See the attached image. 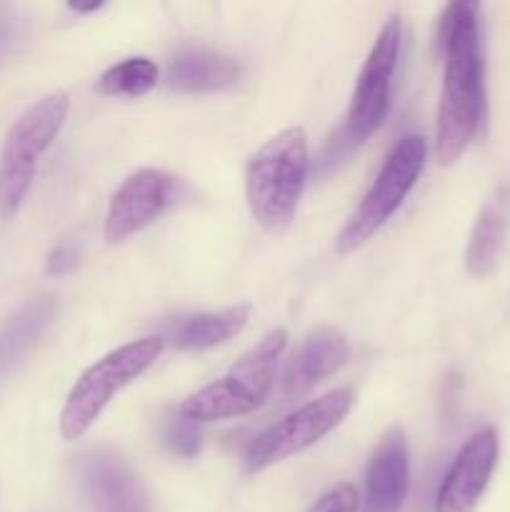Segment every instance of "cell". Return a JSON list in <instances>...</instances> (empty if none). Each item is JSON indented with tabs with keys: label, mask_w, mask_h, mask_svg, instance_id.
I'll use <instances>...</instances> for the list:
<instances>
[{
	"label": "cell",
	"mask_w": 510,
	"mask_h": 512,
	"mask_svg": "<svg viewBox=\"0 0 510 512\" xmlns=\"http://www.w3.org/2000/svg\"><path fill=\"white\" fill-rule=\"evenodd\" d=\"M443 90L438 105L435 153L443 165L455 163L478 135L485 113V65L478 3H450L440 18Z\"/></svg>",
	"instance_id": "cell-1"
},
{
	"label": "cell",
	"mask_w": 510,
	"mask_h": 512,
	"mask_svg": "<svg viewBox=\"0 0 510 512\" xmlns=\"http://www.w3.org/2000/svg\"><path fill=\"white\" fill-rule=\"evenodd\" d=\"M310 155L303 128H285L250 158L245 170V198L260 228L278 233L295 218Z\"/></svg>",
	"instance_id": "cell-2"
},
{
	"label": "cell",
	"mask_w": 510,
	"mask_h": 512,
	"mask_svg": "<svg viewBox=\"0 0 510 512\" xmlns=\"http://www.w3.org/2000/svg\"><path fill=\"white\" fill-rule=\"evenodd\" d=\"M285 345H288V333L283 328L265 333L248 353L235 360L223 378L188 395L180 403L178 413L198 425L255 413L273 390Z\"/></svg>",
	"instance_id": "cell-3"
},
{
	"label": "cell",
	"mask_w": 510,
	"mask_h": 512,
	"mask_svg": "<svg viewBox=\"0 0 510 512\" xmlns=\"http://www.w3.org/2000/svg\"><path fill=\"white\" fill-rule=\"evenodd\" d=\"M165 348V340L160 335L155 338H140L113 353L95 360L68 393V400L60 413V435L65 440H78L88 433L100 418L110 400L128 388L133 380H138L155 360L160 358Z\"/></svg>",
	"instance_id": "cell-4"
},
{
	"label": "cell",
	"mask_w": 510,
	"mask_h": 512,
	"mask_svg": "<svg viewBox=\"0 0 510 512\" xmlns=\"http://www.w3.org/2000/svg\"><path fill=\"white\" fill-rule=\"evenodd\" d=\"M70 98L63 90L35 100L13 123L0 150V215L18 213L33 185L38 158L53 145L68 118Z\"/></svg>",
	"instance_id": "cell-5"
},
{
	"label": "cell",
	"mask_w": 510,
	"mask_h": 512,
	"mask_svg": "<svg viewBox=\"0 0 510 512\" xmlns=\"http://www.w3.org/2000/svg\"><path fill=\"white\" fill-rule=\"evenodd\" d=\"M425 158H428V145L418 135H405L393 150H390L388 160L380 168L378 178L370 185L365 198L350 215L345 228L340 230L338 240V253L348 255L358 250L360 245L368 243L380 228L390 220V215L400 208L405 195L413 190L418 183L420 170H423Z\"/></svg>",
	"instance_id": "cell-6"
},
{
	"label": "cell",
	"mask_w": 510,
	"mask_h": 512,
	"mask_svg": "<svg viewBox=\"0 0 510 512\" xmlns=\"http://www.w3.org/2000/svg\"><path fill=\"white\" fill-rule=\"evenodd\" d=\"M398 58L400 20L398 15H393L383 25V30L375 38L373 48H370L368 58H365L363 70L358 75V83H355L353 98H350L345 125L333 140V155H330V160L358 148L360 143H365L380 128V123H383L390 108V85H393Z\"/></svg>",
	"instance_id": "cell-7"
},
{
	"label": "cell",
	"mask_w": 510,
	"mask_h": 512,
	"mask_svg": "<svg viewBox=\"0 0 510 512\" xmlns=\"http://www.w3.org/2000/svg\"><path fill=\"white\" fill-rule=\"evenodd\" d=\"M350 408H353V393L348 388H338L330 390L323 398L310 400L295 413L285 415L280 423L270 425L248 445L243 458L245 473L255 475L270 465L283 463V460L308 450L330 430L338 428Z\"/></svg>",
	"instance_id": "cell-8"
},
{
	"label": "cell",
	"mask_w": 510,
	"mask_h": 512,
	"mask_svg": "<svg viewBox=\"0 0 510 512\" xmlns=\"http://www.w3.org/2000/svg\"><path fill=\"white\" fill-rule=\"evenodd\" d=\"M178 180L158 168H143L130 175L113 193L105 215V240L123 243L140 233L173 205Z\"/></svg>",
	"instance_id": "cell-9"
},
{
	"label": "cell",
	"mask_w": 510,
	"mask_h": 512,
	"mask_svg": "<svg viewBox=\"0 0 510 512\" xmlns=\"http://www.w3.org/2000/svg\"><path fill=\"white\" fill-rule=\"evenodd\" d=\"M78 478L93 512H150L143 483L113 450H88L78 463Z\"/></svg>",
	"instance_id": "cell-10"
},
{
	"label": "cell",
	"mask_w": 510,
	"mask_h": 512,
	"mask_svg": "<svg viewBox=\"0 0 510 512\" xmlns=\"http://www.w3.org/2000/svg\"><path fill=\"white\" fill-rule=\"evenodd\" d=\"M498 450V433L493 428L470 435L440 483L435 512H473L493 478Z\"/></svg>",
	"instance_id": "cell-11"
},
{
	"label": "cell",
	"mask_w": 510,
	"mask_h": 512,
	"mask_svg": "<svg viewBox=\"0 0 510 512\" xmlns=\"http://www.w3.org/2000/svg\"><path fill=\"white\" fill-rule=\"evenodd\" d=\"M410 485L408 438L400 428H390L380 438L365 470L363 512H400Z\"/></svg>",
	"instance_id": "cell-12"
},
{
	"label": "cell",
	"mask_w": 510,
	"mask_h": 512,
	"mask_svg": "<svg viewBox=\"0 0 510 512\" xmlns=\"http://www.w3.org/2000/svg\"><path fill=\"white\" fill-rule=\"evenodd\" d=\"M350 358V343L340 330L320 328L303 340L283 373V393L300 398L338 373Z\"/></svg>",
	"instance_id": "cell-13"
},
{
	"label": "cell",
	"mask_w": 510,
	"mask_h": 512,
	"mask_svg": "<svg viewBox=\"0 0 510 512\" xmlns=\"http://www.w3.org/2000/svg\"><path fill=\"white\" fill-rule=\"evenodd\" d=\"M240 75L238 60L208 48H180L168 63V83L180 93H220L233 88Z\"/></svg>",
	"instance_id": "cell-14"
},
{
	"label": "cell",
	"mask_w": 510,
	"mask_h": 512,
	"mask_svg": "<svg viewBox=\"0 0 510 512\" xmlns=\"http://www.w3.org/2000/svg\"><path fill=\"white\" fill-rule=\"evenodd\" d=\"M58 313L53 295H38L28 300L8 323L0 328V378L13 373L30 355V350L48 333L50 323Z\"/></svg>",
	"instance_id": "cell-15"
},
{
	"label": "cell",
	"mask_w": 510,
	"mask_h": 512,
	"mask_svg": "<svg viewBox=\"0 0 510 512\" xmlns=\"http://www.w3.org/2000/svg\"><path fill=\"white\" fill-rule=\"evenodd\" d=\"M510 225V188H500L493 198L480 210L478 220L470 233L468 250H465V265L473 278H488L498 265L503 253L505 235Z\"/></svg>",
	"instance_id": "cell-16"
},
{
	"label": "cell",
	"mask_w": 510,
	"mask_h": 512,
	"mask_svg": "<svg viewBox=\"0 0 510 512\" xmlns=\"http://www.w3.org/2000/svg\"><path fill=\"white\" fill-rule=\"evenodd\" d=\"M250 320V305H233V308L218 310V313H198L180 318L170 328L168 338L178 350H208L215 345L228 343Z\"/></svg>",
	"instance_id": "cell-17"
},
{
	"label": "cell",
	"mask_w": 510,
	"mask_h": 512,
	"mask_svg": "<svg viewBox=\"0 0 510 512\" xmlns=\"http://www.w3.org/2000/svg\"><path fill=\"white\" fill-rule=\"evenodd\" d=\"M160 70L145 55L125 58L110 65L98 80L100 95H125V98H140L158 85Z\"/></svg>",
	"instance_id": "cell-18"
},
{
	"label": "cell",
	"mask_w": 510,
	"mask_h": 512,
	"mask_svg": "<svg viewBox=\"0 0 510 512\" xmlns=\"http://www.w3.org/2000/svg\"><path fill=\"white\" fill-rule=\"evenodd\" d=\"M200 425L193 420L183 418V415H175L168 420V428H165V440H168L170 450L178 453L180 458H195L200 450Z\"/></svg>",
	"instance_id": "cell-19"
},
{
	"label": "cell",
	"mask_w": 510,
	"mask_h": 512,
	"mask_svg": "<svg viewBox=\"0 0 510 512\" xmlns=\"http://www.w3.org/2000/svg\"><path fill=\"white\" fill-rule=\"evenodd\" d=\"M360 498L358 490L348 483H340L330 488L328 493L320 495L308 512H358Z\"/></svg>",
	"instance_id": "cell-20"
},
{
	"label": "cell",
	"mask_w": 510,
	"mask_h": 512,
	"mask_svg": "<svg viewBox=\"0 0 510 512\" xmlns=\"http://www.w3.org/2000/svg\"><path fill=\"white\" fill-rule=\"evenodd\" d=\"M80 263V250L73 243H60L45 258V273L50 278H65V275L73 273Z\"/></svg>",
	"instance_id": "cell-21"
},
{
	"label": "cell",
	"mask_w": 510,
	"mask_h": 512,
	"mask_svg": "<svg viewBox=\"0 0 510 512\" xmlns=\"http://www.w3.org/2000/svg\"><path fill=\"white\" fill-rule=\"evenodd\" d=\"M8 35H10V18L0 13V48H3V43L8 40Z\"/></svg>",
	"instance_id": "cell-22"
},
{
	"label": "cell",
	"mask_w": 510,
	"mask_h": 512,
	"mask_svg": "<svg viewBox=\"0 0 510 512\" xmlns=\"http://www.w3.org/2000/svg\"><path fill=\"white\" fill-rule=\"evenodd\" d=\"M103 8V3H88V5H78L73 3L70 5V10H75V13H95V10Z\"/></svg>",
	"instance_id": "cell-23"
}]
</instances>
